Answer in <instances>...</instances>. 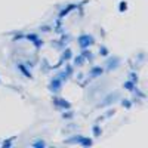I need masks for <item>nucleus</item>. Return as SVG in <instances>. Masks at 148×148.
<instances>
[{
  "instance_id": "obj_1",
  "label": "nucleus",
  "mask_w": 148,
  "mask_h": 148,
  "mask_svg": "<svg viewBox=\"0 0 148 148\" xmlns=\"http://www.w3.org/2000/svg\"><path fill=\"white\" fill-rule=\"evenodd\" d=\"M92 43H93V37H92V36L83 34V36L79 37V46H80L82 49H88Z\"/></svg>"
},
{
  "instance_id": "obj_2",
  "label": "nucleus",
  "mask_w": 148,
  "mask_h": 148,
  "mask_svg": "<svg viewBox=\"0 0 148 148\" xmlns=\"http://www.w3.org/2000/svg\"><path fill=\"white\" fill-rule=\"evenodd\" d=\"M53 102H55V105H56V107H59V108H70V104H68V102H65L64 99H59V98H55Z\"/></svg>"
},
{
  "instance_id": "obj_3",
  "label": "nucleus",
  "mask_w": 148,
  "mask_h": 148,
  "mask_svg": "<svg viewBox=\"0 0 148 148\" xmlns=\"http://www.w3.org/2000/svg\"><path fill=\"white\" fill-rule=\"evenodd\" d=\"M102 71H104V70H102L101 67H93V68L90 70V76H92V77H99L101 74H102Z\"/></svg>"
},
{
  "instance_id": "obj_4",
  "label": "nucleus",
  "mask_w": 148,
  "mask_h": 148,
  "mask_svg": "<svg viewBox=\"0 0 148 148\" xmlns=\"http://www.w3.org/2000/svg\"><path fill=\"white\" fill-rule=\"evenodd\" d=\"M84 62H86V59H84V56H83L82 53H80L76 59H74V64H76V67H82Z\"/></svg>"
},
{
  "instance_id": "obj_5",
  "label": "nucleus",
  "mask_w": 148,
  "mask_h": 148,
  "mask_svg": "<svg viewBox=\"0 0 148 148\" xmlns=\"http://www.w3.org/2000/svg\"><path fill=\"white\" fill-rule=\"evenodd\" d=\"M119 62H120V59L114 56V64H119ZM108 64H113V59H110ZM111 68H116V67H114V65H108V70H111Z\"/></svg>"
},
{
  "instance_id": "obj_6",
  "label": "nucleus",
  "mask_w": 148,
  "mask_h": 148,
  "mask_svg": "<svg viewBox=\"0 0 148 148\" xmlns=\"http://www.w3.org/2000/svg\"><path fill=\"white\" fill-rule=\"evenodd\" d=\"M99 52H102V53H101L102 56H107V55H108V49H107L105 46H102V47H99Z\"/></svg>"
},
{
  "instance_id": "obj_7",
  "label": "nucleus",
  "mask_w": 148,
  "mask_h": 148,
  "mask_svg": "<svg viewBox=\"0 0 148 148\" xmlns=\"http://www.w3.org/2000/svg\"><path fill=\"white\" fill-rule=\"evenodd\" d=\"M126 88H127V90H133L135 83H133V82H126Z\"/></svg>"
},
{
  "instance_id": "obj_8",
  "label": "nucleus",
  "mask_w": 148,
  "mask_h": 148,
  "mask_svg": "<svg viewBox=\"0 0 148 148\" xmlns=\"http://www.w3.org/2000/svg\"><path fill=\"white\" fill-rule=\"evenodd\" d=\"M93 133H95V136H99V135H101V129H99V126H93Z\"/></svg>"
},
{
  "instance_id": "obj_9",
  "label": "nucleus",
  "mask_w": 148,
  "mask_h": 148,
  "mask_svg": "<svg viewBox=\"0 0 148 148\" xmlns=\"http://www.w3.org/2000/svg\"><path fill=\"white\" fill-rule=\"evenodd\" d=\"M70 58H71V51L67 49V51L64 52V59H70Z\"/></svg>"
},
{
  "instance_id": "obj_10",
  "label": "nucleus",
  "mask_w": 148,
  "mask_h": 148,
  "mask_svg": "<svg viewBox=\"0 0 148 148\" xmlns=\"http://www.w3.org/2000/svg\"><path fill=\"white\" fill-rule=\"evenodd\" d=\"M121 105H123V107H126V108H129V107H130V102H129V99H123Z\"/></svg>"
},
{
  "instance_id": "obj_11",
  "label": "nucleus",
  "mask_w": 148,
  "mask_h": 148,
  "mask_svg": "<svg viewBox=\"0 0 148 148\" xmlns=\"http://www.w3.org/2000/svg\"><path fill=\"white\" fill-rule=\"evenodd\" d=\"M125 9H126V3L121 2V3H120V10H125Z\"/></svg>"
},
{
  "instance_id": "obj_12",
  "label": "nucleus",
  "mask_w": 148,
  "mask_h": 148,
  "mask_svg": "<svg viewBox=\"0 0 148 148\" xmlns=\"http://www.w3.org/2000/svg\"><path fill=\"white\" fill-rule=\"evenodd\" d=\"M34 145H36V147H40V145L43 147V145H45V142H43V141H39V142H36Z\"/></svg>"
}]
</instances>
